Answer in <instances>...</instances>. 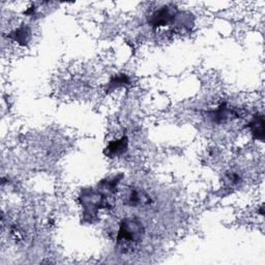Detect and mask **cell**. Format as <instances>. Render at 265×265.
Returning a JSON list of instances; mask_svg holds the SVG:
<instances>
[{"label": "cell", "mask_w": 265, "mask_h": 265, "mask_svg": "<svg viewBox=\"0 0 265 265\" xmlns=\"http://www.w3.org/2000/svg\"><path fill=\"white\" fill-rule=\"evenodd\" d=\"M127 201H129V204L132 206H143L149 204L150 198L143 191L132 190L129 197H127Z\"/></svg>", "instance_id": "cell-3"}, {"label": "cell", "mask_w": 265, "mask_h": 265, "mask_svg": "<svg viewBox=\"0 0 265 265\" xmlns=\"http://www.w3.org/2000/svg\"><path fill=\"white\" fill-rule=\"evenodd\" d=\"M176 17V8L173 6H164L161 10L155 12L149 21L150 25L153 26L154 28H159V27L166 26L174 21V18Z\"/></svg>", "instance_id": "cell-2"}, {"label": "cell", "mask_w": 265, "mask_h": 265, "mask_svg": "<svg viewBox=\"0 0 265 265\" xmlns=\"http://www.w3.org/2000/svg\"><path fill=\"white\" fill-rule=\"evenodd\" d=\"M250 127L256 138L261 141L264 140V118L262 115H256L250 123Z\"/></svg>", "instance_id": "cell-6"}, {"label": "cell", "mask_w": 265, "mask_h": 265, "mask_svg": "<svg viewBox=\"0 0 265 265\" xmlns=\"http://www.w3.org/2000/svg\"><path fill=\"white\" fill-rule=\"evenodd\" d=\"M144 236V227L142 223L133 217H126L121 221L120 231L117 234V243L121 248L132 250L136 244H138Z\"/></svg>", "instance_id": "cell-1"}, {"label": "cell", "mask_w": 265, "mask_h": 265, "mask_svg": "<svg viewBox=\"0 0 265 265\" xmlns=\"http://www.w3.org/2000/svg\"><path fill=\"white\" fill-rule=\"evenodd\" d=\"M30 36H31V31L29 27L21 26L10 34V39L17 42L18 44L24 46L29 42Z\"/></svg>", "instance_id": "cell-5"}, {"label": "cell", "mask_w": 265, "mask_h": 265, "mask_svg": "<svg viewBox=\"0 0 265 265\" xmlns=\"http://www.w3.org/2000/svg\"><path fill=\"white\" fill-rule=\"evenodd\" d=\"M127 138L126 137H122L120 140H114L109 143L107 151L109 155H112V157H118V155H121L124 153L127 149Z\"/></svg>", "instance_id": "cell-4"}, {"label": "cell", "mask_w": 265, "mask_h": 265, "mask_svg": "<svg viewBox=\"0 0 265 265\" xmlns=\"http://www.w3.org/2000/svg\"><path fill=\"white\" fill-rule=\"evenodd\" d=\"M226 178H227L226 179L227 182L229 185H235L240 181V176L237 174H235V173H230V174H227Z\"/></svg>", "instance_id": "cell-7"}]
</instances>
